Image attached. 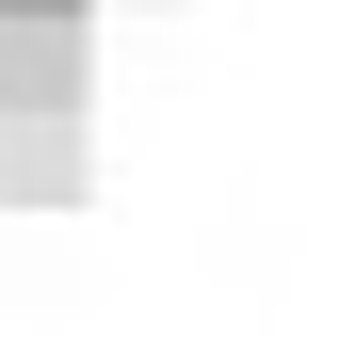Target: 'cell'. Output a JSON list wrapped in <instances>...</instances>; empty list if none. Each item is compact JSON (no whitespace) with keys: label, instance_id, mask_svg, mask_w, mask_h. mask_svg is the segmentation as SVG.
<instances>
[{"label":"cell","instance_id":"obj_2","mask_svg":"<svg viewBox=\"0 0 354 354\" xmlns=\"http://www.w3.org/2000/svg\"><path fill=\"white\" fill-rule=\"evenodd\" d=\"M0 194L65 209V194H81V113H0Z\"/></svg>","mask_w":354,"mask_h":354},{"label":"cell","instance_id":"obj_1","mask_svg":"<svg viewBox=\"0 0 354 354\" xmlns=\"http://www.w3.org/2000/svg\"><path fill=\"white\" fill-rule=\"evenodd\" d=\"M0 113H81V0H0Z\"/></svg>","mask_w":354,"mask_h":354}]
</instances>
